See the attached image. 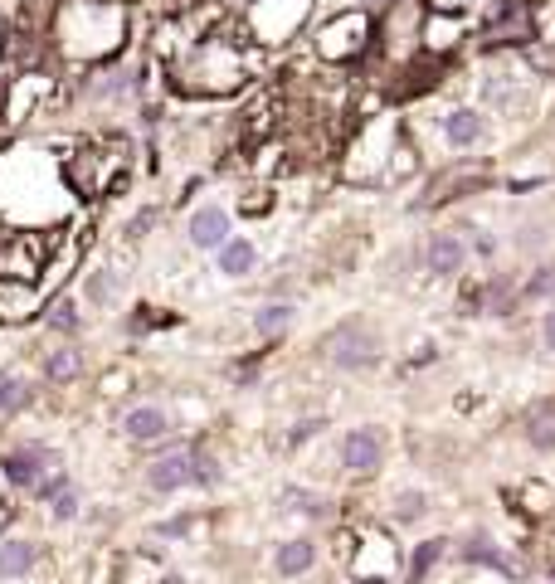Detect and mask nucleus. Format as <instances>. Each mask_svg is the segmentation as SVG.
Returning a JSON list of instances; mask_svg holds the SVG:
<instances>
[{"label": "nucleus", "instance_id": "a19ab883", "mask_svg": "<svg viewBox=\"0 0 555 584\" xmlns=\"http://www.w3.org/2000/svg\"><path fill=\"white\" fill-rule=\"evenodd\" d=\"M161 219H166V210H161V205H142L137 215L127 219V229H122V234H127V244H142V239H147Z\"/></svg>", "mask_w": 555, "mask_h": 584}, {"label": "nucleus", "instance_id": "a878e982", "mask_svg": "<svg viewBox=\"0 0 555 584\" xmlns=\"http://www.w3.org/2000/svg\"><path fill=\"white\" fill-rule=\"evenodd\" d=\"M521 438H526L536 453H555V395L551 400H536L521 414Z\"/></svg>", "mask_w": 555, "mask_h": 584}, {"label": "nucleus", "instance_id": "5701e85b", "mask_svg": "<svg viewBox=\"0 0 555 584\" xmlns=\"http://www.w3.org/2000/svg\"><path fill=\"white\" fill-rule=\"evenodd\" d=\"M39 565V546L25 541V536H0V580L5 584H20L30 580Z\"/></svg>", "mask_w": 555, "mask_h": 584}, {"label": "nucleus", "instance_id": "6e6552de", "mask_svg": "<svg viewBox=\"0 0 555 584\" xmlns=\"http://www.w3.org/2000/svg\"><path fill=\"white\" fill-rule=\"evenodd\" d=\"M54 93H59V73L49 69V64L20 69L15 83L0 93V127H25V122L44 117L49 103H54Z\"/></svg>", "mask_w": 555, "mask_h": 584}, {"label": "nucleus", "instance_id": "aec40b11", "mask_svg": "<svg viewBox=\"0 0 555 584\" xmlns=\"http://www.w3.org/2000/svg\"><path fill=\"white\" fill-rule=\"evenodd\" d=\"M39 307H44V292H39V283H15V278H0V327H25V322H35Z\"/></svg>", "mask_w": 555, "mask_h": 584}, {"label": "nucleus", "instance_id": "9b49d317", "mask_svg": "<svg viewBox=\"0 0 555 584\" xmlns=\"http://www.w3.org/2000/svg\"><path fill=\"white\" fill-rule=\"evenodd\" d=\"M385 453H390V438L380 424H356V429H346L341 443H336V463H341V473L356 477V482H366L385 468Z\"/></svg>", "mask_w": 555, "mask_h": 584}, {"label": "nucleus", "instance_id": "ddd939ff", "mask_svg": "<svg viewBox=\"0 0 555 584\" xmlns=\"http://www.w3.org/2000/svg\"><path fill=\"white\" fill-rule=\"evenodd\" d=\"M463 44H473V20L468 15H448V10H429L424 30H419V54L453 64L463 54Z\"/></svg>", "mask_w": 555, "mask_h": 584}, {"label": "nucleus", "instance_id": "4be33fe9", "mask_svg": "<svg viewBox=\"0 0 555 584\" xmlns=\"http://www.w3.org/2000/svg\"><path fill=\"white\" fill-rule=\"evenodd\" d=\"M249 327H254V336L268 341V346H273V341H283V336L297 327V302L293 297H268L259 312L249 317Z\"/></svg>", "mask_w": 555, "mask_h": 584}, {"label": "nucleus", "instance_id": "0eeeda50", "mask_svg": "<svg viewBox=\"0 0 555 584\" xmlns=\"http://www.w3.org/2000/svg\"><path fill=\"white\" fill-rule=\"evenodd\" d=\"M317 356L336 375H370V370H380V361H385V331L375 327L370 317H341L317 341Z\"/></svg>", "mask_w": 555, "mask_h": 584}, {"label": "nucleus", "instance_id": "c03bdc74", "mask_svg": "<svg viewBox=\"0 0 555 584\" xmlns=\"http://www.w3.org/2000/svg\"><path fill=\"white\" fill-rule=\"evenodd\" d=\"M122 390H132V370H108V375H98V395H122Z\"/></svg>", "mask_w": 555, "mask_h": 584}, {"label": "nucleus", "instance_id": "20e7f679", "mask_svg": "<svg viewBox=\"0 0 555 584\" xmlns=\"http://www.w3.org/2000/svg\"><path fill=\"white\" fill-rule=\"evenodd\" d=\"M317 5L322 0H244L234 10V25H239V35L249 39L254 49L283 54V49H293L297 39L312 30Z\"/></svg>", "mask_w": 555, "mask_h": 584}, {"label": "nucleus", "instance_id": "b1692460", "mask_svg": "<svg viewBox=\"0 0 555 584\" xmlns=\"http://www.w3.org/2000/svg\"><path fill=\"white\" fill-rule=\"evenodd\" d=\"M458 555H463L468 565H487V570H497V575H521V560H512V555L497 546L487 531H473V536L458 546Z\"/></svg>", "mask_w": 555, "mask_h": 584}, {"label": "nucleus", "instance_id": "cd10ccee", "mask_svg": "<svg viewBox=\"0 0 555 584\" xmlns=\"http://www.w3.org/2000/svg\"><path fill=\"white\" fill-rule=\"evenodd\" d=\"M215 263H220L224 278H249V273L259 268V249H254V239H244V234H229L220 249H215Z\"/></svg>", "mask_w": 555, "mask_h": 584}, {"label": "nucleus", "instance_id": "e433bc0d", "mask_svg": "<svg viewBox=\"0 0 555 584\" xmlns=\"http://www.w3.org/2000/svg\"><path fill=\"white\" fill-rule=\"evenodd\" d=\"M322 434H327V414H302L293 429L283 434V453H297V448H307L312 438H322Z\"/></svg>", "mask_w": 555, "mask_h": 584}, {"label": "nucleus", "instance_id": "f257e3e1", "mask_svg": "<svg viewBox=\"0 0 555 584\" xmlns=\"http://www.w3.org/2000/svg\"><path fill=\"white\" fill-rule=\"evenodd\" d=\"M132 0H54L49 5V59L64 69H93L122 59L132 44Z\"/></svg>", "mask_w": 555, "mask_h": 584}, {"label": "nucleus", "instance_id": "2f4dec72", "mask_svg": "<svg viewBox=\"0 0 555 584\" xmlns=\"http://www.w3.org/2000/svg\"><path fill=\"white\" fill-rule=\"evenodd\" d=\"M278 507H283V511H297V516H307V521H327V516H332V502H327L322 492H312V487H297V482H288V487L278 492Z\"/></svg>", "mask_w": 555, "mask_h": 584}, {"label": "nucleus", "instance_id": "2eb2a0df", "mask_svg": "<svg viewBox=\"0 0 555 584\" xmlns=\"http://www.w3.org/2000/svg\"><path fill=\"white\" fill-rule=\"evenodd\" d=\"M439 132H444L448 151H478L492 132V112L478 108V103H453V108L439 117Z\"/></svg>", "mask_w": 555, "mask_h": 584}, {"label": "nucleus", "instance_id": "58836bf2", "mask_svg": "<svg viewBox=\"0 0 555 584\" xmlns=\"http://www.w3.org/2000/svg\"><path fill=\"white\" fill-rule=\"evenodd\" d=\"M44 507H49V521L69 526V521H78V511H83V492H78L74 482H69V487H64V492H54Z\"/></svg>", "mask_w": 555, "mask_h": 584}, {"label": "nucleus", "instance_id": "1a4fd4ad", "mask_svg": "<svg viewBox=\"0 0 555 584\" xmlns=\"http://www.w3.org/2000/svg\"><path fill=\"white\" fill-rule=\"evenodd\" d=\"M54 468H64V458H59L44 438H20V443H10V448L0 453V482H5L10 492H35Z\"/></svg>", "mask_w": 555, "mask_h": 584}, {"label": "nucleus", "instance_id": "9d476101", "mask_svg": "<svg viewBox=\"0 0 555 584\" xmlns=\"http://www.w3.org/2000/svg\"><path fill=\"white\" fill-rule=\"evenodd\" d=\"M190 448H195V438H181V434L156 443V453L142 468V482H147L151 497H176V492L190 487Z\"/></svg>", "mask_w": 555, "mask_h": 584}, {"label": "nucleus", "instance_id": "4c0bfd02", "mask_svg": "<svg viewBox=\"0 0 555 584\" xmlns=\"http://www.w3.org/2000/svg\"><path fill=\"white\" fill-rule=\"evenodd\" d=\"M517 507L526 511V516H546V511L555 507V492L546 487V482H521L517 487Z\"/></svg>", "mask_w": 555, "mask_h": 584}, {"label": "nucleus", "instance_id": "7ed1b4c3", "mask_svg": "<svg viewBox=\"0 0 555 584\" xmlns=\"http://www.w3.org/2000/svg\"><path fill=\"white\" fill-rule=\"evenodd\" d=\"M302 39L322 69H361L375 49V15H366L361 5H336L322 20H312Z\"/></svg>", "mask_w": 555, "mask_h": 584}, {"label": "nucleus", "instance_id": "c756f323", "mask_svg": "<svg viewBox=\"0 0 555 584\" xmlns=\"http://www.w3.org/2000/svg\"><path fill=\"white\" fill-rule=\"evenodd\" d=\"M122 297V283H117V268H88L83 273V302L93 312H112Z\"/></svg>", "mask_w": 555, "mask_h": 584}, {"label": "nucleus", "instance_id": "37998d69", "mask_svg": "<svg viewBox=\"0 0 555 584\" xmlns=\"http://www.w3.org/2000/svg\"><path fill=\"white\" fill-rule=\"evenodd\" d=\"M424 5H429V10H448V15H468V20H478L487 0H424Z\"/></svg>", "mask_w": 555, "mask_h": 584}, {"label": "nucleus", "instance_id": "72a5a7b5", "mask_svg": "<svg viewBox=\"0 0 555 584\" xmlns=\"http://www.w3.org/2000/svg\"><path fill=\"white\" fill-rule=\"evenodd\" d=\"M444 555H448V536H429V541H419V546H414V555H409L405 580L409 584H424V580H429V570H434Z\"/></svg>", "mask_w": 555, "mask_h": 584}, {"label": "nucleus", "instance_id": "79ce46f5", "mask_svg": "<svg viewBox=\"0 0 555 584\" xmlns=\"http://www.w3.org/2000/svg\"><path fill=\"white\" fill-rule=\"evenodd\" d=\"M268 210H273V190L268 185H254L249 200L239 195V215H268Z\"/></svg>", "mask_w": 555, "mask_h": 584}, {"label": "nucleus", "instance_id": "39448f33", "mask_svg": "<svg viewBox=\"0 0 555 584\" xmlns=\"http://www.w3.org/2000/svg\"><path fill=\"white\" fill-rule=\"evenodd\" d=\"M405 132V117L400 112H375L361 117V127L351 132V142L341 146V181L380 190L385 185V166H390V151Z\"/></svg>", "mask_w": 555, "mask_h": 584}, {"label": "nucleus", "instance_id": "473e14b6", "mask_svg": "<svg viewBox=\"0 0 555 584\" xmlns=\"http://www.w3.org/2000/svg\"><path fill=\"white\" fill-rule=\"evenodd\" d=\"M220 482H224L220 458L205 448V438H195V448H190V487H195V492H215Z\"/></svg>", "mask_w": 555, "mask_h": 584}, {"label": "nucleus", "instance_id": "f8f14e48", "mask_svg": "<svg viewBox=\"0 0 555 584\" xmlns=\"http://www.w3.org/2000/svg\"><path fill=\"white\" fill-rule=\"evenodd\" d=\"M487 185H492L487 166H478V161H448V166H439V176L429 181L424 200H414V210H444V205L468 200V195H478Z\"/></svg>", "mask_w": 555, "mask_h": 584}, {"label": "nucleus", "instance_id": "412c9836", "mask_svg": "<svg viewBox=\"0 0 555 584\" xmlns=\"http://www.w3.org/2000/svg\"><path fill=\"white\" fill-rule=\"evenodd\" d=\"M39 400V385L35 380H25L15 365H0V424H10V419H20V414H30Z\"/></svg>", "mask_w": 555, "mask_h": 584}, {"label": "nucleus", "instance_id": "de8ad7c7", "mask_svg": "<svg viewBox=\"0 0 555 584\" xmlns=\"http://www.w3.org/2000/svg\"><path fill=\"white\" fill-rule=\"evenodd\" d=\"M156 584H181V575H161V580Z\"/></svg>", "mask_w": 555, "mask_h": 584}, {"label": "nucleus", "instance_id": "a211bd4d", "mask_svg": "<svg viewBox=\"0 0 555 584\" xmlns=\"http://www.w3.org/2000/svg\"><path fill=\"white\" fill-rule=\"evenodd\" d=\"M39 375H44V385L69 390V385H78V380L88 375V351H83L78 341H59V346H49V351L39 356Z\"/></svg>", "mask_w": 555, "mask_h": 584}, {"label": "nucleus", "instance_id": "f704fd0d", "mask_svg": "<svg viewBox=\"0 0 555 584\" xmlns=\"http://www.w3.org/2000/svg\"><path fill=\"white\" fill-rule=\"evenodd\" d=\"M424 516H429V492H424V487L395 492V507H390V521H395V526H419Z\"/></svg>", "mask_w": 555, "mask_h": 584}, {"label": "nucleus", "instance_id": "c9c22d12", "mask_svg": "<svg viewBox=\"0 0 555 584\" xmlns=\"http://www.w3.org/2000/svg\"><path fill=\"white\" fill-rule=\"evenodd\" d=\"M458 234H463L468 258H478V263H497V249H502V244H497V234H492L487 224H463Z\"/></svg>", "mask_w": 555, "mask_h": 584}, {"label": "nucleus", "instance_id": "a18cd8bd", "mask_svg": "<svg viewBox=\"0 0 555 584\" xmlns=\"http://www.w3.org/2000/svg\"><path fill=\"white\" fill-rule=\"evenodd\" d=\"M541 346L555 351V307H546V317H541Z\"/></svg>", "mask_w": 555, "mask_h": 584}, {"label": "nucleus", "instance_id": "423d86ee", "mask_svg": "<svg viewBox=\"0 0 555 584\" xmlns=\"http://www.w3.org/2000/svg\"><path fill=\"white\" fill-rule=\"evenodd\" d=\"M429 5L424 0H395L390 10L375 15V49H370V69L385 83L395 69H405L419 59V30H424Z\"/></svg>", "mask_w": 555, "mask_h": 584}, {"label": "nucleus", "instance_id": "4468645a", "mask_svg": "<svg viewBox=\"0 0 555 584\" xmlns=\"http://www.w3.org/2000/svg\"><path fill=\"white\" fill-rule=\"evenodd\" d=\"M117 434L127 438V443H137V448H156V443H166V438L176 434V414L156 400L127 404L117 414Z\"/></svg>", "mask_w": 555, "mask_h": 584}, {"label": "nucleus", "instance_id": "393cba45", "mask_svg": "<svg viewBox=\"0 0 555 584\" xmlns=\"http://www.w3.org/2000/svg\"><path fill=\"white\" fill-rule=\"evenodd\" d=\"M517 283L521 278H512V273H487L482 278V312L487 317H517L521 312Z\"/></svg>", "mask_w": 555, "mask_h": 584}, {"label": "nucleus", "instance_id": "f3484780", "mask_svg": "<svg viewBox=\"0 0 555 584\" xmlns=\"http://www.w3.org/2000/svg\"><path fill=\"white\" fill-rule=\"evenodd\" d=\"M229 234H234V215H229L224 205H215V200L195 205L190 219H185V239H190V249H200V254H215Z\"/></svg>", "mask_w": 555, "mask_h": 584}, {"label": "nucleus", "instance_id": "7c9ffc66", "mask_svg": "<svg viewBox=\"0 0 555 584\" xmlns=\"http://www.w3.org/2000/svg\"><path fill=\"white\" fill-rule=\"evenodd\" d=\"M521 307H555V263H536L517 283Z\"/></svg>", "mask_w": 555, "mask_h": 584}, {"label": "nucleus", "instance_id": "6ab92c4d", "mask_svg": "<svg viewBox=\"0 0 555 584\" xmlns=\"http://www.w3.org/2000/svg\"><path fill=\"white\" fill-rule=\"evenodd\" d=\"M39 322L49 336H59V341H78L83 336V297L74 292H54V297H44V307H39Z\"/></svg>", "mask_w": 555, "mask_h": 584}, {"label": "nucleus", "instance_id": "c85d7f7f", "mask_svg": "<svg viewBox=\"0 0 555 584\" xmlns=\"http://www.w3.org/2000/svg\"><path fill=\"white\" fill-rule=\"evenodd\" d=\"M312 565H317V541H312V536H293V541H283V546L273 550V570H278L283 580L307 575Z\"/></svg>", "mask_w": 555, "mask_h": 584}, {"label": "nucleus", "instance_id": "49530a36", "mask_svg": "<svg viewBox=\"0 0 555 584\" xmlns=\"http://www.w3.org/2000/svg\"><path fill=\"white\" fill-rule=\"evenodd\" d=\"M10 521H15V507H10V502H0V536H5V526H10Z\"/></svg>", "mask_w": 555, "mask_h": 584}, {"label": "nucleus", "instance_id": "dca6fc26", "mask_svg": "<svg viewBox=\"0 0 555 584\" xmlns=\"http://www.w3.org/2000/svg\"><path fill=\"white\" fill-rule=\"evenodd\" d=\"M419 268H424L429 278H439V283L463 278V268H468L463 234H458V229H434V234L424 239V249H419Z\"/></svg>", "mask_w": 555, "mask_h": 584}, {"label": "nucleus", "instance_id": "ea45409f", "mask_svg": "<svg viewBox=\"0 0 555 584\" xmlns=\"http://www.w3.org/2000/svg\"><path fill=\"white\" fill-rule=\"evenodd\" d=\"M195 526H200V511H181V516H171V521H156L151 536H156V541H185Z\"/></svg>", "mask_w": 555, "mask_h": 584}, {"label": "nucleus", "instance_id": "bb28decb", "mask_svg": "<svg viewBox=\"0 0 555 584\" xmlns=\"http://www.w3.org/2000/svg\"><path fill=\"white\" fill-rule=\"evenodd\" d=\"M414 176H424V151L414 142V132H400V142L390 151V166H385V185H409Z\"/></svg>", "mask_w": 555, "mask_h": 584}, {"label": "nucleus", "instance_id": "f03ea898", "mask_svg": "<svg viewBox=\"0 0 555 584\" xmlns=\"http://www.w3.org/2000/svg\"><path fill=\"white\" fill-rule=\"evenodd\" d=\"M263 69V49H254L249 39L239 35L234 15L224 20L220 30L190 39L181 49L176 64H166V83L181 98H205V103H224L239 98Z\"/></svg>", "mask_w": 555, "mask_h": 584}]
</instances>
